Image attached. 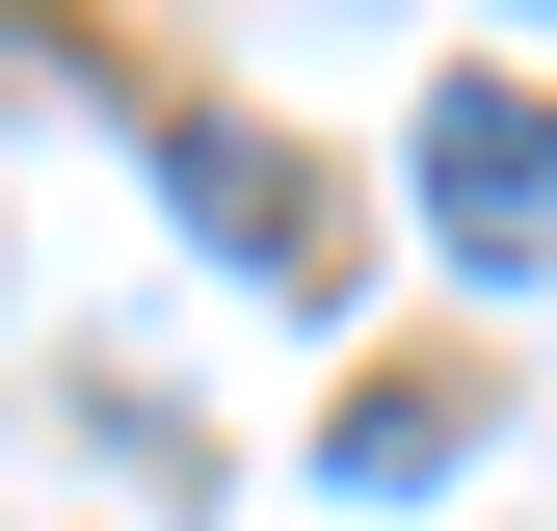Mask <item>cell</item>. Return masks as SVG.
<instances>
[{
    "label": "cell",
    "instance_id": "obj_1",
    "mask_svg": "<svg viewBox=\"0 0 557 531\" xmlns=\"http://www.w3.org/2000/svg\"><path fill=\"white\" fill-rule=\"evenodd\" d=\"M425 239L478 266V293L557 266V81H425Z\"/></svg>",
    "mask_w": 557,
    "mask_h": 531
},
{
    "label": "cell",
    "instance_id": "obj_2",
    "mask_svg": "<svg viewBox=\"0 0 557 531\" xmlns=\"http://www.w3.org/2000/svg\"><path fill=\"white\" fill-rule=\"evenodd\" d=\"M186 213H213V239L265 266V293H319V266H345V239H319V186L265 160V133H186Z\"/></svg>",
    "mask_w": 557,
    "mask_h": 531
},
{
    "label": "cell",
    "instance_id": "obj_3",
    "mask_svg": "<svg viewBox=\"0 0 557 531\" xmlns=\"http://www.w3.org/2000/svg\"><path fill=\"white\" fill-rule=\"evenodd\" d=\"M345 479H372V505H425V479H451V398H425V372H372V398H345Z\"/></svg>",
    "mask_w": 557,
    "mask_h": 531
}]
</instances>
